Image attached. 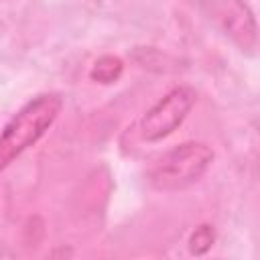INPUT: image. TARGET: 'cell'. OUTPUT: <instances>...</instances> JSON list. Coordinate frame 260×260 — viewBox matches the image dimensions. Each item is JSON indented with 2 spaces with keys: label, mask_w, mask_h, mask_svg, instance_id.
<instances>
[{
  "label": "cell",
  "mask_w": 260,
  "mask_h": 260,
  "mask_svg": "<svg viewBox=\"0 0 260 260\" xmlns=\"http://www.w3.org/2000/svg\"><path fill=\"white\" fill-rule=\"evenodd\" d=\"M189 252L193 256H203L211 250V246L215 244V230L209 223H201L193 230V234L189 236Z\"/></svg>",
  "instance_id": "6"
},
{
  "label": "cell",
  "mask_w": 260,
  "mask_h": 260,
  "mask_svg": "<svg viewBox=\"0 0 260 260\" xmlns=\"http://www.w3.org/2000/svg\"><path fill=\"white\" fill-rule=\"evenodd\" d=\"M213 150L205 142H183L167 150L148 171V183L158 191H181L195 185L211 167Z\"/></svg>",
  "instance_id": "2"
},
{
  "label": "cell",
  "mask_w": 260,
  "mask_h": 260,
  "mask_svg": "<svg viewBox=\"0 0 260 260\" xmlns=\"http://www.w3.org/2000/svg\"><path fill=\"white\" fill-rule=\"evenodd\" d=\"M199 10L213 26H217L238 49L254 51L258 43V28L252 8L246 0H185Z\"/></svg>",
  "instance_id": "3"
},
{
  "label": "cell",
  "mask_w": 260,
  "mask_h": 260,
  "mask_svg": "<svg viewBox=\"0 0 260 260\" xmlns=\"http://www.w3.org/2000/svg\"><path fill=\"white\" fill-rule=\"evenodd\" d=\"M122 71H124V63H122L120 57L104 55L93 63V67L89 71V77L98 83H114V81L120 79Z\"/></svg>",
  "instance_id": "5"
},
{
  "label": "cell",
  "mask_w": 260,
  "mask_h": 260,
  "mask_svg": "<svg viewBox=\"0 0 260 260\" xmlns=\"http://www.w3.org/2000/svg\"><path fill=\"white\" fill-rule=\"evenodd\" d=\"M61 110L63 100L59 93H39L28 100L0 130V171L35 146L55 124Z\"/></svg>",
  "instance_id": "1"
},
{
  "label": "cell",
  "mask_w": 260,
  "mask_h": 260,
  "mask_svg": "<svg viewBox=\"0 0 260 260\" xmlns=\"http://www.w3.org/2000/svg\"><path fill=\"white\" fill-rule=\"evenodd\" d=\"M197 102V91L191 85H177L152 104L136 124V134L144 142H158L171 136L189 116Z\"/></svg>",
  "instance_id": "4"
}]
</instances>
